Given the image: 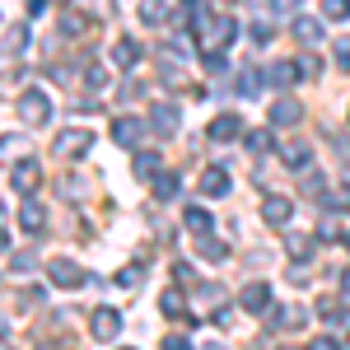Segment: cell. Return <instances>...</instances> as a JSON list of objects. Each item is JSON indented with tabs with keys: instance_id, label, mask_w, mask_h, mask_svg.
Segmentation results:
<instances>
[{
	"instance_id": "d4e9b609",
	"label": "cell",
	"mask_w": 350,
	"mask_h": 350,
	"mask_svg": "<svg viewBox=\"0 0 350 350\" xmlns=\"http://www.w3.org/2000/svg\"><path fill=\"white\" fill-rule=\"evenodd\" d=\"M285 252H290L295 262H308V257H313V239H304V234H290V239H285Z\"/></svg>"
},
{
	"instance_id": "5b68a950",
	"label": "cell",
	"mask_w": 350,
	"mask_h": 350,
	"mask_svg": "<svg viewBox=\"0 0 350 350\" xmlns=\"http://www.w3.org/2000/svg\"><path fill=\"white\" fill-rule=\"evenodd\" d=\"M38 183H42V168H38V159L10 163V187L19 191V196H33V191H38Z\"/></svg>"
},
{
	"instance_id": "3957f363",
	"label": "cell",
	"mask_w": 350,
	"mask_h": 350,
	"mask_svg": "<svg viewBox=\"0 0 350 350\" xmlns=\"http://www.w3.org/2000/svg\"><path fill=\"white\" fill-rule=\"evenodd\" d=\"M47 275H52V285H61V290L89 285V271H84L80 262H70V257H52V262H47Z\"/></svg>"
},
{
	"instance_id": "f6af8a7d",
	"label": "cell",
	"mask_w": 350,
	"mask_h": 350,
	"mask_svg": "<svg viewBox=\"0 0 350 350\" xmlns=\"http://www.w3.org/2000/svg\"><path fill=\"white\" fill-rule=\"evenodd\" d=\"M346 247H350V234H346Z\"/></svg>"
},
{
	"instance_id": "30bf717a",
	"label": "cell",
	"mask_w": 350,
	"mask_h": 350,
	"mask_svg": "<svg viewBox=\"0 0 350 350\" xmlns=\"http://www.w3.org/2000/svg\"><path fill=\"white\" fill-rule=\"evenodd\" d=\"M271 126H295L299 117H304V108H299L295 98H285V94H280V98H275V103H271Z\"/></svg>"
},
{
	"instance_id": "4dcf8cb0",
	"label": "cell",
	"mask_w": 350,
	"mask_h": 350,
	"mask_svg": "<svg viewBox=\"0 0 350 350\" xmlns=\"http://www.w3.org/2000/svg\"><path fill=\"white\" fill-rule=\"evenodd\" d=\"M327 19H350V0H323Z\"/></svg>"
},
{
	"instance_id": "4316f807",
	"label": "cell",
	"mask_w": 350,
	"mask_h": 350,
	"mask_svg": "<svg viewBox=\"0 0 350 350\" xmlns=\"http://www.w3.org/2000/svg\"><path fill=\"white\" fill-rule=\"evenodd\" d=\"M257 89H262V70H257V66H247V70L239 75V94H243V98H252Z\"/></svg>"
},
{
	"instance_id": "484cf974",
	"label": "cell",
	"mask_w": 350,
	"mask_h": 350,
	"mask_svg": "<svg viewBox=\"0 0 350 350\" xmlns=\"http://www.w3.org/2000/svg\"><path fill=\"white\" fill-rule=\"evenodd\" d=\"M140 19H145V24H163V19H168V5H163V0H140Z\"/></svg>"
},
{
	"instance_id": "6da1fadb",
	"label": "cell",
	"mask_w": 350,
	"mask_h": 350,
	"mask_svg": "<svg viewBox=\"0 0 350 350\" xmlns=\"http://www.w3.org/2000/svg\"><path fill=\"white\" fill-rule=\"evenodd\" d=\"M234 38H239V24L234 19H206L201 24V52H224Z\"/></svg>"
},
{
	"instance_id": "603a6c76",
	"label": "cell",
	"mask_w": 350,
	"mask_h": 350,
	"mask_svg": "<svg viewBox=\"0 0 350 350\" xmlns=\"http://www.w3.org/2000/svg\"><path fill=\"white\" fill-rule=\"evenodd\" d=\"M211 224H215V215H211L206 206H191V211H187V229L196 234V239H201V234H211Z\"/></svg>"
},
{
	"instance_id": "cb8c5ba5",
	"label": "cell",
	"mask_w": 350,
	"mask_h": 350,
	"mask_svg": "<svg viewBox=\"0 0 350 350\" xmlns=\"http://www.w3.org/2000/svg\"><path fill=\"white\" fill-rule=\"evenodd\" d=\"M28 47V28L24 24H10L5 28V56H19Z\"/></svg>"
},
{
	"instance_id": "ab89813d",
	"label": "cell",
	"mask_w": 350,
	"mask_h": 350,
	"mask_svg": "<svg viewBox=\"0 0 350 350\" xmlns=\"http://www.w3.org/2000/svg\"><path fill=\"white\" fill-rule=\"evenodd\" d=\"M295 61H299V75H304V80L318 75V61H313V56H295Z\"/></svg>"
},
{
	"instance_id": "bcb514c9",
	"label": "cell",
	"mask_w": 350,
	"mask_h": 350,
	"mask_svg": "<svg viewBox=\"0 0 350 350\" xmlns=\"http://www.w3.org/2000/svg\"><path fill=\"white\" fill-rule=\"evenodd\" d=\"M346 350H350V336H346Z\"/></svg>"
},
{
	"instance_id": "60d3db41",
	"label": "cell",
	"mask_w": 350,
	"mask_h": 350,
	"mask_svg": "<svg viewBox=\"0 0 350 350\" xmlns=\"http://www.w3.org/2000/svg\"><path fill=\"white\" fill-rule=\"evenodd\" d=\"M10 271H33V257H10Z\"/></svg>"
},
{
	"instance_id": "8d00e7d4",
	"label": "cell",
	"mask_w": 350,
	"mask_h": 350,
	"mask_svg": "<svg viewBox=\"0 0 350 350\" xmlns=\"http://www.w3.org/2000/svg\"><path fill=\"white\" fill-rule=\"evenodd\" d=\"M159 346H163V350H191V341H187V336H178V332H173V336H163Z\"/></svg>"
},
{
	"instance_id": "5bb4252c",
	"label": "cell",
	"mask_w": 350,
	"mask_h": 350,
	"mask_svg": "<svg viewBox=\"0 0 350 350\" xmlns=\"http://www.w3.org/2000/svg\"><path fill=\"white\" fill-rule=\"evenodd\" d=\"M201 196H211V201L215 196H229V173L224 168H206L201 173Z\"/></svg>"
},
{
	"instance_id": "e0dca14e",
	"label": "cell",
	"mask_w": 350,
	"mask_h": 350,
	"mask_svg": "<svg viewBox=\"0 0 350 350\" xmlns=\"http://www.w3.org/2000/svg\"><path fill=\"white\" fill-rule=\"evenodd\" d=\"M323 211H327V215H346V211H350V183L323 191Z\"/></svg>"
},
{
	"instance_id": "83f0119b",
	"label": "cell",
	"mask_w": 350,
	"mask_h": 350,
	"mask_svg": "<svg viewBox=\"0 0 350 350\" xmlns=\"http://www.w3.org/2000/svg\"><path fill=\"white\" fill-rule=\"evenodd\" d=\"M159 308L168 313V318H183V313H187V299L178 295V290H168V295L159 299Z\"/></svg>"
},
{
	"instance_id": "836d02e7",
	"label": "cell",
	"mask_w": 350,
	"mask_h": 350,
	"mask_svg": "<svg viewBox=\"0 0 350 350\" xmlns=\"http://www.w3.org/2000/svg\"><path fill=\"white\" fill-rule=\"evenodd\" d=\"M247 150H252V154H267V150H271V135L267 131H247Z\"/></svg>"
},
{
	"instance_id": "f546056e",
	"label": "cell",
	"mask_w": 350,
	"mask_h": 350,
	"mask_svg": "<svg viewBox=\"0 0 350 350\" xmlns=\"http://www.w3.org/2000/svg\"><path fill=\"white\" fill-rule=\"evenodd\" d=\"M154 196H159V201L178 196V178H173V173H154Z\"/></svg>"
},
{
	"instance_id": "7a4b0ae2",
	"label": "cell",
	"mask_w": 350,
	"mask_h": 350,
	"mask_svg": "<svg viewBox=\"0 0 350 350\" xmlns=\"http://www.w3.org/2000/svg\"><path fill=\"white\" fill-rule=\"evenodd\" d=\"M89 145H94V135L84 131V126H66V131L52 135V150L61 159H80V154H89Z\"/></svg>"
},
{
	"instance_id": "7402d4cb",
	"label": "cell",
	"mask_w": 350,
	"mask_h": 350,
	"mask_svg": "<svg viewBox=\"0 0 350 350\" xmlns=\"http://www.w3.org/2000/svg\"><path fill=\"white\" fill-rule=\"evenodd\" d=\"M131 173L135 178H154V173H159V154H154V150H140L131 159Z\"/></svg>"
},
{
	"instance_id": "52a82bcc",
	"label": "cell",
	"mask_w": 350,
	"mask_h": 350,
	"mask_svg": "<svg viewBox=\"0 0 350 350\" xmlns=\"http://www.w3.org/2000/svg\"><path fill=\"white\" fill-rule=\"evenodd\" d=\"M117 332H122V313L117 308H98L94 313V341H117Z\"/></svg>"
},
{
	"instance_id": "8992f818",
	"label": "cell",
	"mask_w": 350,
	"mask_h": 350,
	"mask_svg": "<svg viewBox=\"0 0 350 350\" xmlns=\"http://www.w3.org/2000/svg\"><path fill=\"white\" fill-rule=\"evenodd\" d=\"M280 159H285V168L304 173L308 159H313V145H308V140H285V145H280Z\"/></svg>"
},
{
	"instance_id": "d6986e66",
	"label": "cell",
	"mask_w": 350,
	"mask_h": 350,
	"mask_svg": "<svg viewBox=\"0 0 350 350\" xmlns=\"http://www.w3.org/2000/svg\"><path fill=\"white\" fill-rule=\"evenodd\" d=\"M295 38L304 42V47H313V42H323V24L308 19V14H299V19H295Z\"/></svg>"
},
{
	"instance_id": "74e56055",
	"label": "cell",
	"mask_w": 350,
	"mask_h": 350,
	"mask_svg": "<svg viewBox=\"0 0 350 350\" xmlns=\"http://www.w3.org/2000/svg\"><path fill=\"white\" fill-rule=\"evenodd\" d=\"M336 61H341V70H350V38H336Z\"/></svg>"
},
{
	"instance_id": "8fae6325",
	"label": "cell",
	"mask_w": 350,
	"mask_h": 350,
	"mask_svg": "<svg viewBox=\"0 0 350 350\" xmlns=\"http://www.w3.org/2000/svg\"><path fill=\"white\" fill-rule=\"evenodd\" d=\"M290 215H295V206H290L285 196H267V201H262V219H267L271 229H280V224H290Z\"/></svg>"
},
{
	"instance_id": "7bdbcfd3",
	"label": "cell",
	"mask_w": 350,
	"mask_h": 350,
	"mask_svg": "<svg viewBox=\"0 0 350 350\" xmlns=\"http://www.w3.org/2000/svg\"><path fill=\"white\" fill-rule=\"evenodd\" d=\"M341 304H350V271L341 275Z\"/></svg>"
},
{
	"instance_id": "ffe728a7",
	"label": "cell",
	"mask_w": 350,
	"mask_h": 350,
	"mask_svg": "<svg viewBox=\"0 0 350 350\" xmlns=\"http://www.w3.org/2000/svg\"><path fill=\"white\" fill-rule=\"evenodd\" d=\"M196 252H201L206 262H229V243L211 239V234H201V239H196Z\"/></svg>"
},
{
	"instance_id": "277c9868",
	"label": "cell",
	"mask_w": 350,
	"mask_h": 350,
	"mask_svg": "<svg viewBox=\"0 0 350 350\" xmlns=\"http://www.w3.org/2000/svg\"><path fill=\"white\" fill-rule=\"evenodd\" d=\"M19 117H24L28 126H42V122L52 117V98H47L42 89H24V94H19Z\"/></svg>"
},
{
	"instance_id": "1f68e13d",
	"label": "cell",
	"mask_w": 350,
	"mask_h": 350,
	"mask_svg": "<svg viewBox=\"0 0 350 350\" xmlns=\"http://www.w3.org/2000/svg\"><path fill=\"white\" fill-rule=\"evenodd\" d=\"M84 28H89V24H84L80 14H61V33H66V38H80Z\"/></svg>"
},
{
	"instance_id": "9a60e30c",
	"label": "cell",
	"mask_w": 350,
	"mask_h": 350,
	"mask_svg": "<svg viewBox=\"0 0 350 350\" xmlns=\"http://www.w3.org/2000/svg\"><path fill=\"white\" fill-rule=\"evenodd\" d=\"M112 61H117L122 70H135V66H140V42H131V38H117V47H112Z\"/></svg>"
},
{
	"instance_id": "e575fe53",
	"label": "cell",
	"mask_w": 350,
	"mask_h": 350,
	"mask_svg": "<svg viewBox=\"0 0 350 350\" xmlns=\"http://www.w3.org/2000/svg\"><path fill=\"white\" fill-rule=\"evenodd\" d=\"M84 80H89V89H103V84H108V70H103V66H89Z\"/></svg>"
},
{
	"instance_id": "d6a6232c",
	"label": "cell",
	"mask_w": 350,
	"mask_h": 350,
	"mask_svg": "<svg viewBox=\"0 0 350 350\" xmlns=\"http://www.w3.org/2000/svg\"><path fill=\"white\" fill-rule=\"evenodd\" d=\"M173 280H178L183 290H196V271H191L187 262H178V267H173Z\"/></svg>"
},
{
	"instance_id": "2e32d148",
	"label": "cell",
	"mask_w": 350,
	"mask_h": 350,
	"mask_svg": "<svg viewBox=\"0 0 350 350\" xmlns=\"http://www.w3.org/2000/svg\"><path fill=\"white\" fill-rule=\"evenodd\" d=\"M19 224H24L28 234H42V229H47V211H42L38 201H24V206H19Z\"/></svg>"
},
{
	"instance_id": "7c38bea8",
	"label": "cell",
	"mask_w": 350,
	"mask_h": 350,
	"mask_svg": "<svg viewBox=\"0 0 350 350\" xmlns=\"http://www.w3.org/2000/svg\"><path fill=\"white\" fill-rule=\"evenodd\" d=\"M243 308H247V313H267L271 308V285H262V280L243 285Z\"/></svg>"
},
{
	"instance_id": "9c48e42d",
	"label": "cell",
	"mask_w": 350,
	"mask_h": 350,
	"mask_svg": "<svg viewBox=\"0 0 350 350\" xmlns=\"http://www.w3.org/2000/svg\"><path fill=\"white\" fill-rule=\"evenodd\" d=\"M150 126H154L159 135H173L178 126H183V117H178L173 103H154V108H150Z\"/></svg>"
},
{
	"instance_id": "44dd1931",
	"label": "cell",
	"mask_w": 350,
	"mask_h": 350,
	"mask_svg": "<svg viewBox=\"0 0 350 350\" xmlns=\"http://www.w3.org/2000/svg\"><path fill=\"white\" fill-rule=\"evenodd\" d=\"M299 308H267V332H280V327H299Z\"/></svg>"
},
{
	"instance_id": "4fadbf2b",
	"label": "cell",
	"mask_w": 350,
	"mask_h": 350,
	"mask_svg": "<svg viewBox=\"0 0 350 350\" xmlns=\"http://www.w3.org/2000/svg\"><path fill=\"white\" fill-rule=\"evenodd\" d=\"M243 131V122L239 117H234V112H219L215 122H211V126H206V135H211V140H219V145H224V140H234V135Z\"/></svg>"
},
{
	"instance_id": "ee69618b",
	"label": "cell",
	"mask_w": 350,
	"mask_h": 350,
	"mask_svg": "<svg viewBox=\"0 0 350 350\" xmlns=\"http://www.w3.org/2000/svg\"><path fill=\"white\" fill-rule=\"evenodd\" d=\"M271 5H275V10H285V14H290V10H295L299 0H271Z\"/></svg>"
},
{
	"instance_id": "b9f144b4",
	"label": "cell",
	"mask_w": 350,
	"mask_h": 350,
	"mask_svg": "<svg viewBox=\"0 0 350 350\" xmlns=\"http://www.w3.org/2000/svg\"><path fill=\"white\" fill-rule=\"evenodd\" d=\"M308 350H336V341H327V336H313V341H308Z\"/></svg>"
},
{
	"instance_id": "d590c367",
	"label": "cell",
	"mask_w": 350,
	"mask_h": 350,
	"mask_svg": "<svg viewBox=\"0 0 350 350\" xmlns=\"http://www.w3.org/2000/svg\"><path fill=\"white\" fill-rule=\"evenodd\" d=\"M206 70L211 75H224V52H206Z\"/></svg>"
},
{
	"instance_id": "ba28073f",
	"label": "cell",
	"mask_w": 350,
	"mask_h": 350,
	"mask_svg": "<svg viewBox=\"0 0 350 350\" xmlns=\"http://www.w3.org/2000/svg\"><path fill=\"white\" fill-rule=\"evenodd\" d=\"M140 135H145V126H140L135 117H117V122H112V140H117L122 150H135V145H140Z\"/></svg>"
},
{
	"instance_id": "f1b7e54d",
	"label": "cell",
	"mask_w": 350,
	"mask_h": 350,
	"mask_svg": "<svg viewBox=\"0 0 350 350\" xmlns=\"http://www.w3.org/2000/svg\"><path fill=\"white\" fill-rule=\"evenodd\" d=\"M140 280H145V262H135V267H122V275H117V285H122V290H135Z\"/></svg>"
},
{
	"instance_id": "ac0fdd59",
	"label": "cell",
	"mask_w": 350,
	"mask_h": 350,
	"mask_svg": "<svg viewBox=\"0 0 350 350\" xmlns=\"http://www.w3.org/2000/svg\"><path fill=\"white\" fill-rule=\"evenodd\" d=\"M267 80L271 84H295V80H304V75H299V61H271V66H267Z\"/></svg>"
},
{
	"instance_id": "f35d334b",
	"label": "cell",
	"mask_w": 350,
	"mask_h": 350,
	"mask_svg": "<svg viewBox=\"0 0 350 350\" xmlns=\"http://www.w3.org/2000/svg\"><path fill=\"white\" fill-rule=\"evenodd\" d=\"M318 313H323V318H341V304H336V299H318Z\"/></svg>"
}]
</instances>
